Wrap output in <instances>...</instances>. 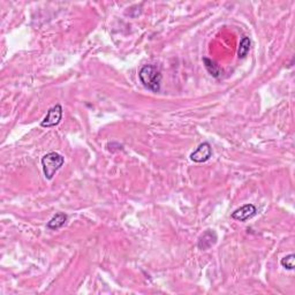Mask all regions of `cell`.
Listing matches in <instances>:
<instances>
[{"mask_svg": "<svg viewBox=\"0 0 295 295\" xmlns=\"http://www.w3.org/2000/svg\"><path fill=\"white\" fill-rule=\"evenodd\" d=\"M217 240L218 237L217 233L214 232V230H206L205 232H203V234H201V237L198 238L197 247L201 250H208L211 247L216 245Z\"/></svg>", "mask_w": 295, "mask_h": 295, "instance_id": "8992f818", "label": "cell"}, {"mask_svg": "<svg viewBox=\"0 0 295 295\" xmlns=\"http://www.w3.org/2000/svg\"><path fill=\"white\" fill-rule=\"evenodd\" d=\"M212 156V148L209 142H203L190 154V161L194 163H205Z\"/></svg>", "mask_w": 295, "mask_h": 295, "instance_id": "277c9868", "label": "cell"}, {"mask_svg": "<svg viewBox=\"0 0 295 295\" xmlns=\"http://www.w3.org/2000/svg\"><path fill=\"white\" fill-rule=\"evenodd\" d=\"M250 45H252V42H250L249 37H242L240 45H239V50H238V57L240 59H243L248 54L249 50H250Z\"/></svg>", "mask_w": 295, "mask_h": 295, "instance_id": "9c48e42d", "label": "cell"}, {"mask_svg": "<svg viewBox=\"0 0 295 295\" xmlns=\"http://www.w3.org/2000/svg\"><path fill=\"white\" fill-rule=\"evenodd\" d=\"M162 71L155 65H145L143 66L138 71L139 82L143 87L153 93H159L161 90L162 82Z\"/></svg>", "mask_w": 295, "mask_h": 295, "instance_id": "6da1fadb", "label": "cell"}, {"mask_svg": "<svg viewBox=\"0 0 295 295\" xmlns=\"http://www.w3.org/2000/svg\"><path fill=\"white\" fill-rule=\"evenodd\" d=\"M294 258H295V255L294 254H289L285 256L284 258H281L280 261V264L282 268H285L287 270H294Z\"/></svg>", "mask_w": 295, "mask_h": 295, "instance_id": "30bf717a", "label": "cell"}, {"mask_svg": "<svg viewBox=\"0 0 295 295\" xmlns=\"http://www.w3.org/2000/svg\"><path fill=\"white\" fill-rule=\"evenodd\" d=\"M63 163H65V158H63L60 154L58 153H49L42 158V167L44 177L47 180H52L55 173L61 169Z\"/></svg>", "mask_w": 295, "mask_h": 295, "instance_id": "7a4b0ae2", "label": "cell"}, {"mask_svg": "<svg viewBox=\"0 0 295 295\" xmlns=\"http://www.w3.org/2000/svg\"><path fill=\"white\" fill-rule=\"evenodd\" d=\"M203 62H204V67L205 69L208 70V73L211 75V77L218 79L222 75V69L219 68V66L216 62L211 60L209 58H203Z\"/></svg>", "mask_w": 295, "mask_h": 295, "instance_id": "ba28073f", "label": "cell"}, {"mask_svg": "<svg viewBox=\"0 0 295 295\" xmlns=\"http://www.w3.org/2000/svg\"><path fill=\"white\" fill-rule=\"evenodd\" d=\"M67 219H68V217H67L66 213L58 212V213H55L54 216L50 219V222L46 224V227L49 230H53V231L59 230L66 224Z\"/></svg>", "mask_w": 295, "mask_h": 295, "instance_id": "52a82bcc", "label": "cell"}, {"mask_svg": "<svg viewBox=\"0 0 295 295\" xmlns=\"http://www.w3.org/2000/svg\"><path fill=\"white\" fill-rule=\"evenodd\" d=\"M257 209L254 204H245L232 212V218L238 222L245 223L256 216Z\"/></svg>", "mask_w": 295, "mask_h": 295, "instance_id": "5b68a950", "label": "cell"}, {"mask_svg": "<svg viewBox=\"0 0 295 295\" xmlns=\"http://www.w3.org/2000/svg\"><path fill=\"white\" fill-rule=\"evenodd\" d=\"M62 118V106L60 104H55L53 107L47 111L46 117L43 119L41 126L44 128H51L60 123Z\"/></svg>", "mask_w": 295, "mask_h": 295, "instance_id": "3957f363", "label": "cell"}]
</instances>
